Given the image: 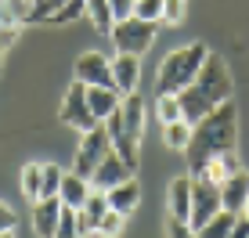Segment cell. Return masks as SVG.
I'll return each mask as SVG.
<instances>
[{"label": "cell", "mask_w": 249, "mask_h": 238, "mask_svg": "<svg viewBox=\"0 0 249 238\" xmlns=\"http://www.w3.org/2000/svg\"><path fill=\"white\" fill-rule=\"evenodd\" d=\"M83 15L94 22V29H98V33H112L116 29V15H112V4H108V0H87Z\"/></svg>", "instance_id": "ffe728a7"}, {"label": "cell", "mask_w": 249, "mask_h": 238, "mask_svg": "<svg viewBox=\"0 0 249 238\" xmlns=\"http://www.w3.org/2000/svg\"><path fill=\"white\" fill-rule=\"evenodd\" d=\"M62 177H65L62 166H54V163H44V166H40V199H58Z\"/></svg>", "instance_id": "44dd1931"}, {"label": "cell", "mask_w": 249, "mask_h": 238, "mask_svg": "<svg viewBox=\"0 0 249 238\" xmlns=\"http://www.w3.org/2000/svg\"><path fill=\"white\" fill-rule=\"evenodd\" d=\"M87 101H90L94 119H98V123H105V119L119 108V101H123V98H119L112 87H87Z\"/></svg>", "instance_id": "ac0fdd59"}, {"label": "cell", "mask_w": 249, "mask_h": 238, "mask_svg": "<svg viewBox=\"0 0 249 238\" xmlns=\"http://www.w3.org/2000/svg\"><path fill=\"white\" fill-rule=\"evenodd\" d=\"M112 152V137H108V126L105 123H98L94 130H87L83 134V141H80V152H76V163H72V170L80 177H87L90 181V173L98 170V163Z\"/></svg>", "instance_id": "5b68a950"}, {"label": "cell", "mask_w": 249, "mask_h": 238, "mask_svg": "<svg viewBox=\"0 0 249 238\" xmlns=\"http://www.w3.org/2000/svg\"><path fill=\"white\" fill-rule=\"evenodd\" d=\"M170 217L174 220H188L192 217V177H177L170 184Z\"/></svg>", "instance_id": "e0dca14e"}, {"label": "cell", "mask_w": 249, "mask_h": 238, "mask_svg": "<svg viewBox=\"0 0 249 238\" xmlns=\"http://www.w3.org/2000/svg\"><path fill=\"white\" fill-rule=\"evenodd\" d=\"M246 202H249V173H231L224 184H220V209L231 217H242V209H246Z\"/></svg>", "instance_id": "30bf717a"}, {"label": "cell", "mask_w": 249, "mask_h": 238, "mask_svg": "<svg viewBox=\"0 0 249 238\" xmlns=\"http://www.w3.org/2000/svg\"><path fill=\"white\" fill-rule=\"evenodd\" d=\"M62 199H40L33 202V227H36L40 238H54L58 220H62Z\"/></svg>", "instance_id": "4fadbf2b"}, {"label": "cell", "mask_w": 249, "mask_h": 238, "mask_svg": "<svg viewBox=\"0 0 249 238\" xmlns=\"http://www.w3.org/2000/svg\"><path fill=\"white\" fill-rule=\"evenodd\" d=\"M0 238H15V235H11V231H0Z\"/></svg>", "instance_id": "e575fe53"}, {"label": "cell", "mask_w": 249, "mask_h": 238, "mask_svg": "<svg viewBox=\"0 0 249 238\" xmlns=\"http://www.w3.org/2000/svg\"><path fill=\"white\" fill-rule=\"evenodd\" d=\"M242 217H246V220H249V202H246V209H242Z\"/></svg>", "instance_id": "d590c367"}, {"label": "cell", "mask_w": 249, "mask_h": 238, "mask_svg": "<svg viewBox=\"0 0 249 238\" xmlns=\"http://www.w3.org/2000/svg\"><path fill=\"white\" fill-rule=\"evenodd\" d=\"M0 231H15V213L0 202Z\"/></svg>", "instance_id": "d6a6232c"}, {"label": "cell", "mask_w": 249, "mask_h": 238, "mask_svg": "<svg viewBox=\"0 0 249 238\" xmlns=\"http://www.w3.org/2000/svg\"><path fill=\"white\" fill-rule=\"evenodd\" d=\"M206 44H188V47H177L174 54L162 62L159 69V94H181L188 83L199 76L202 62H206Z\"/></svg>", "instance_id": "3957f363"}, {"label": "cell", "mask_w": 249, "mask_h": 238, "mask_svg": "<svg viewBox=\"0 0 249 238\" xmlns=\"http://www.w3.org/2000/svg\"><path fill=\"white\" fill-rule=\"evenodd\" d=\"M54 238H83L80 235V220H76V209H62V220H58V231H54Z\"/></svg>", "instance_id": "4316f807"}, {"label": "cell", "mask_w": 249, "mask_h": 238, "mask_svg": "<svg viewBox=\"0 0 249 238\" xmlns=\"http://www.w3.org/2000/svg\"><path fill=\"white\" fill-rule=\"evenodd\" d=\"M162 22L166 25L184 22V0H162Z\"/></svg>", "instance_id": "f1b7e54d"}, {"label": "cell", "mask_w": 249, "mask_h": 238, "mask_svg": "<svg viewBox=\"0 0 249 238\" xmlns=\"http://www.w3.org/2000/svg\"><path fill=\"white\" fill-rule=\"evenodd\" d=\"M134 15L144 22H162V0H134Z\"/></svg>", "instance_id": "83f0119b"}, {"label": "cell", "mask_w": 249, "mask_h": 238, "mask_svg": "<svg viewBox=\"0 0 249 238\" xmlns=\"http://www.w3.org/2000/svg\"><path fill=\"white\" fill-rule=\"evenodd\" d=\"M159 119L162 123H177V119H184V112H181V98L177 94H159Z\"/></svg>", "instance_id": "cb8c5ba5"}, {"label": "cell", "mask_w": 249, "mask_h": 238, "mask_svg": "<svg viewBox=\"0 0 249 238\" xmlns=\"http://www.w3.org/2000/svg\"><path fill=\"white\" fill-rule=\"evenodd\" d=\"M181 112H184V123H199L202 116H210L217 105H224V101H231V72L224 65V58L217 54H206L202 69L199 76H195L192 83L181 90Z\"/></svg>", "instance_id": "7a4b0ae2"}, {"label": "cell", "mask_w": 249, "mask_h": 238, "mask_svg": "<svg viewBox=\"0 0 249 238\" xmlns=\"http://www.w3.org/2000/svg\"><path fill=\"white\" fill-rule=\"evenodd\" d=\"M228 238H249V220L246 217H235V224H231V235Z\"/></svg>", "instance_id": "1f68e13d"}, {"label": "cell", "mask_w": 249, "mask_h": 238, "mask_svg": "<svg viewBox=\"0 0 249 238\" xmlns=\"http://www.w3.org/2000/svg\"><path fill=\"white\" fill-rule=\"evenodd\" d=\"M108 206L116 209V213H123V217H130L134 213V206L141 202V188H137V181L134 177H126L123 184H116V188H108Z\"/></svg>", "instance_id": "9a60e30c"}, {"label": "cell", "mask_w": 249, "mask_h": 238, "mask_svg": "<svg viewBox=\"0 0 249 238\" xmlns=\"http://www.w3.org/2000/svg\"><path fill=\"white\" fill-rule=\"evenodd\" d=\"M33 22V0H0V29H18Z\"/></svg>", "instance_id": "d6986e66"}, {"label": "cell", "mask_w": 249, "mask_h": 238, "mask_svg": "<svg viewBox=\"0 0 249 238\" xmlns=\"http://www.w3.org/2000/svg\"><path fill=\"white\" fill-rule=\"evenodd\" d=\"M231 224H235V217L220 209L213 220H206L202 227H195V235H199V238H228L231 235Z\"/></svg>", "instance_id": "7402d4cb"}, {"label": "cell", "mask_w": 249, "mask_h": 238, "mask_svg": "<svg viewBox=\"0 0 249 238\" xmlns=\"http://www.w3.org/2000/svg\"><path fill=\"white\" fill-rule=\"evenodd\" d=\"M62 119L69 126H76V130H83V134L98 126V119H94V112H90V101H87V87H83L80 80L69 87V94L62 101Z\"/></svg>", "instance_id": "52a82bcc"}, {"label": "cell", "mask_w": 249, "mask_h": 238, "mask_svg": "<svg viewBox=\"0 0 249 238\" xmlns=\"http://www.w3.org/2000/svg\"><path fill=\"white\" fill-rule=\"evenodd\" d=\"M235 137H238V108H235V101H224V105H217L210 116H202L192 126V141L184 148L188 177H195L210 159L235 152Z\"/></svg>", "instance_id": "6da1fadb"}, {"label": "cell", "mask_w": 249, "mask_h": 238, "mask_svg": "<svg viewBox=\"0 0 249 238\" xmlns=\"http://www.w3.org/2000/svg\"><path fill=\"white\" fill-rule=\"evenodd\" d=\"M123 227H126V217H123V213H116V209H108V213L101 217V224H98V235H105V238H119V235H123Z\"/></svg>", "instance_id": "484cf974"}, {"label": "cell", "mask_w": 249, "mask_h": 238, "mask_svg": "<svg viewBox=\"0 0 249 238\" xmlns=\"http://www.w3.org/2000/svg\"><path fill=\"white\" fill-rule=\"evenodd\" d=\"M22 191L29 202H40V163H29L22 170Z\"/></svg>", "instance_id": "d4e9b609"}, {"label": "cell", "mask_w": 249, "mask_h": 238, "mask_svg": "<svg viewBox=\"0 0 249 238\" xmlns=\"http://www.w3.org/2000/svg\"><path fill=\"white\" fill-rule=\"evenodd\" d=\"M94 188H90V181L87 177H80L76 170H69V173L62 177V188H58V199H62V206H69V209H80L83 202H87V195H90Z\"/></svg>", "instance_id": "5bb4252c"}, {"label": "cell", "mask_w": 249, "mask_h": 238, "mask_svg": "<svg viewBox=\"0 0 249 238\" xmlns=\"http://www.w3.org/2000/svg\"><path fill=\"white\" fill-rule=\"evenodd\" d=\"M72 76L83 83V87H112V58L98 54V51H87V54L76 58Z\"/></svg>", "instance_id": "ba28073f"}, {"label": "cell", "mask_w": 249, "mask_h": 238, "mask_svg": "<svg viewBox=\"0 0 249 238\" xmlns=\"http://www.w3.org/2000/svg\"><path fill=\"white\" fill-rule=\"evenodd\" d=\"M108 209H112V206H108V195H105V191H90V195H87V202L76 209V220H80V235H94V231H98L101 217H105Z\"/></svg>", "instance_id": "7c38bea8"}, {"label": "cell", "mask_w": 249, "mask_h": 238, "mask_svg": "<svg viewBox=\"0 0 249 238\" xmlns=\"http://www.w3.org/2000/svg\"><path fill=\"white\" fill-rule=\"evenodd\" d=\"M188 141H192V123H184V119H177V123H166V144H170V148L184 152Z\"/></svg>", "instance_id": "603a6c76"}, {"label": "cell", "mask_w": 249, "mask_h": 238, "mask_svg": "<svg viewBox=\"0 0 249 238\" xmlns=\"http://www.w3.org/2000/svg\"><path fill=\"white\" fill-rule=\"evenodd\" d=\"M137 80H141V62L134 54H116L112 58V87L119 98L134 94L137 90Z\"/></svg>", "instance_id": "8fae6325"}, {"label": "cell", "mask_w": 249, "mask_h": 238, "mask_svg": "<svg viewBox=\"0 0 249 238\" xmlns=\"http://www.w3.org/2000/svg\"><path fill=\"white\" fill-rule=\"evenodd\" d=\"M130 173H134V170L126 166L116 152H108V155L98 163V170L90 173V188H94V191H108V188H116V184H123Z\"/></svg>", "instance_id": "9c48e42d"}, {"label": "cell", "mask_w": 249, "mask_h": 238, "mask_svg": "<svg viewBox=\"0 0 249 238\" xmlns=\"http://www.w3.org/2000/svg\"><path fill=\"white\" fill-rule=\"evenodd\" d=\"M217 213H220V184L206 181V177H192V217H188V224L202 227Z\"/></svg>", "instance_id": "8992f818"}, {"label": "cell", "mask_w": 249, "mask_h": 238, "mask_svg": "<svg viewBox=\"0 0 249 238\" xmlns=\"http://www.w3.org/2000/svg\"><path fill=\"white\" fill-rule=\"evenodd\" d=\"M108 4H112L116 22H123V18H130V15H134V0H108Z\"/></svg>", "instance_id": "4dcf8cb0"}, {"label": "cell", "mask_w": 249, "mask_h": 238, "mask_svg": "<svg viewBox=\"0 0 249 238\" xmlns=\"http://www.w3.org/2000/svg\"><path fill=\"white\" fill-rule=\"evenodd\" d=\"M156 25H159V22H144V18H137V15L116 22V29L108 33V36H112L116 54H134V58H141L144 51L156 44Z\"/></svg>", "instance_id": "277c9868"}, {"label": "cell", "mask_w": 249, "mask_h": 238, "mask_svg": "<svg viewBox=\"0 0 249 238\" xmlns=\"http://www.w3.org/2000/svg\"><path fill=\"white\" fill-rule=\"evenodd\" d=\"M119 116H123L126 134H130L134 141H141V130H144V101L137 98V90H134V94H126L123 101H119Z\"/></svg>", "instance_id": "2e32d148"}, {"label": "cell", "mask_w": 249, "mask_h": 238, "mask_svg": "<svg viewBox=\"0 0 249 238\" xmlns=\"http://www.w3.org/2000/svg\"><path fill=\"white\" fill-rule=\"evenodd\" d=\"M170 238H199V235H195V227L188 224V220H174L170 217Z\"/></svg>", "instance_id": "f546056e"}, {"label": "cell", "mask_w": 249, "mask_h": 238, "mask_svg": "<svg viewBox=\"0 0 249 238\" xmlns=\"http://www.w3.org/2000/svg\"><path fill=\"white\" fill-rule=\"evenodd\" d=\"M4 47H7V36L0 33V69H4Z\"/></svg>", "instance_id": "836d02e7"}]
</instances>
